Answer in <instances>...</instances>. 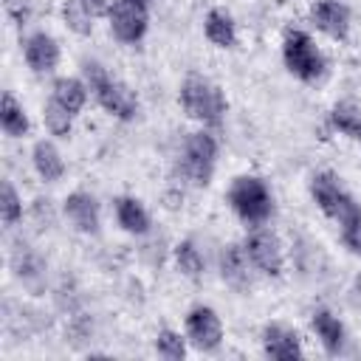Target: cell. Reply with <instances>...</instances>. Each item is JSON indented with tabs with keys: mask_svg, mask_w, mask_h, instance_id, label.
<instances>
[{
	"mask_svg": "<svg viewBox=\"0 0 361 361\" xmlns=\"http://www.w3.org/2000/svg\"><path fill=\"white\" fill-rule=\"evenodd\" d=\"M14 271L23 282H34L39 274H42V262L39 257H34L31 251H17L14 254Z\"/></svg>",
	"mask_w": 361,
	"mask_h": 361,
	"instance_id": "cell-27",
	"label": "cell"
},
{
	"mask_svg": "<svg viewBox=\"0 0 361 361\" xmlns=\"http://www.w3.org/2000/svg\"><path fill=\"white\" fill-rule=\"evenodd\" d=\"M186 336L175 333V330H161L155 336V353L166 361H183L186 358Z\"/></svg>",
	"mask_w": 361,
	"mask_h": 361,
	"instance_id": "cell-26",
	"label": "cell"
},
{
	"mask_svg": "<svg viewBox=\"0 0 361 361\" xmlns=\"http://www.w3.org/2000/svg\"><path fill=\"white\" fill-rule=\"evenodd\" d=\"M3 11L14 25H25L34 11V0H3Z\"/></svg>",
	"mask_w": 361,
	"mask_h": 361,
	"instance_id": "cell-28",
	"label": "cell"
},
{
	"mask_svg": "<svg viewBox=\"0 0 361 361\" xmlns=\"http://www.w3.org/2000/svg\"><path fill=\"white\" fill-rule=\"evenodd\" d=\"M330 124H333V130H338L341 135L361 141V110L353 107L350 102L333 104V110H330Z\"/></svg>",
	"mask_w": 361,
	"mask_h": 361,
	"instance_id": "cell-22",
	"label": "cell"
},
{
	"mask_svg": "<svg viewBox=\"0 0 361 361\" xmlns=\"http://www.w3.org/2000/svg\"><path fill=\"white\" fill-rule=\"evenodd\" d=\"M62 20H65V25L73 31V34H79V37H87L90 31H93V14H90V8L82 3V0H65L62 3Z\"/></svg>",
	"mask_w": 361,
	"mask_h": 361,
	"instance_id": "cell-24",
	"label": "cell"
},
{
	"mask_svg": "<svg viewBox=\"0 0 361 361\" xmlns=\"http://www.w3.org/2000/svg\"><path fill=\"white\" fill-rule=\"evenodd\" d=\"M23 56L37 76L54 73L59 65V42L48 31H34L23 39Z\"/></svg>",
	"mask_w": 361,
	"mask_h": 361,
	"instance_id": "cell-11",
	"label": "cell"
},
{
	"mask_svg": "<svg viewBox=\"0 0 361 361\" xmlns=\"http://www.w3.org/2000/svg\"><path fill=\"white\" fill-rule=\"evenodd\" d=\"M217 166V138L212 130H195L183 138V147L178 152V175L180 180L192 186H209Z\"/></svg>",
	"mask_w": 361,
	"mask_h": 361,
	"instance_id": "cell-3",
	"label": "cell"
},
{
	"mask_svg": "<svg viewBox=\"0 0 361 361\" xmlns=\"http://www.w3.org/2000/svg\"><path fill=\"white\" fill-rule=\"evenodd\" d=\"M203 34L214 48L237 45V23L226 8H209L203 17Z\"/></svg>",
	"mask_w": 361,
	"mask_h": 361,
	"instance_id": "cell-17",
	"label": "cell"
},
{
	"mask_svg": "<svg viewBox=\"0 0 361 361\" xmlns=\"http://www.w3.org/2000/svg\"><path fill=\"white\" fill-rule=\"evenodd\" d=\"M87 8H90V14L93 17H107V11H110V6H113V0H82Z\"/></svg>",
	"mask_w": 361,
	"mask_h": 361,
	"instance_id": "cell-30",
	"label": "cell"
},
{
	"mask_svg": "<svg viewBox=\"0 0 361 361\" xmlns=\"http://www.w3.org/2000/svg\"><path fill=\"white\" fill-rule=\"evenodd\" d=\"M183 327H186L189 344L200 353H214L223 344V322H220L217 310L209 305H195L186 313Z\"/></svg>",
	"mask_w": 361,
	"mask_h": 361,
	"instance_id": "cell-9",
	"label": "cell"
},
{
	"mask_svg": "<svg viewBox=\"0 0 361 361\" xmlns=\"http://www.w3.org/2000/svg\"><path fill=\"white\" fill-rule=\"evenodd\" d=\"M0 127L8 138H23L28 135L31 130V121H28V113L25 107L14 99V93H3V102H0Z\"/></svg>",
	"mask_w": 361,
	"mask_h": 361,
	"instance_id": "cell-20",
	"label": "cell"
},
{
	"mask_svg": "<svg viewBox=\"0 0 361 361\" xmlns=\"http://www.w3.org/2000/svg\"><path fill=\"white\" fill-rule=\"evenodd\" d=\"M62 212L68 217V223L82 231V234H99V226H102V214H99V203L90 192H71L62 203Z\"/></svg>",
	"mask_w": 361,
	"mask_h": 361,
	"instance_id": "cell-14",
	"label": "cell"
},
{
	"mask_svg": "<svg viewBox=\"0 0 361 361\" xmlns=\"http://www.w3.org/2000/svg\"><path fill=\"white\" fill-rule=\"evenodd\" d=\"M262 353L274 361H296L305 355L299 333L282 322H271L262 327Z\"/></svg>",
	"mask_w": 361,
	"mask_h": 361,
	"instance_id": "cell-12",
	"label": "cell"
},
{
	"mask_svg": "<svg viewBox=\"0 0 361 361\" xmlns=\"http://www.w3.org/2000/svg\"><path fill=\"white\" fill-rule=\"evenodd\" d=\"M42 121H45L48 133L56 138H68L73 130V113H68L56 99H48L42 104Z\"/></svg>",
	"mask_w": 361,
	"mask_h": 361,
	"instance_id": "cell-23",
	"label": "cell"
},
{
	"mask_svg": "<svg viewBox=\"0 0 361 361\" xmlns=\"http://www.w3.org/2000/svg\"><path fill=\"white\" fill-rule=\"evenodd\" d=\"M338 231H341V243H344L353 254L361 257V214H358L355 220H350L347 226H341Z\"/></svg>",
	"mask_w": 361,
	"mask_h": 361,
	"instance_id": "cell-29",
	"label": "cell"
},
{
	"mask_svg": "<svg viewBox=\"0 0 361 361\" xmlns=\"http://www.w3.org/2000/svg\"><path fill=\"white\" fill-rule=\"evenodd\" d=\"M217 268H220V276L228 288H234L237 293H248L251 290V259L243 248V243H228L220 248V257H217Z\"/></svg>",
	"mask_w": 361,
	"mask_h": 361,
	"instance_id": "cell-10",
	"label": "cell"
},
{
	"mask_svg": "<svg viewBox=\"0 0 361 361\" xmlns=\"http://www.w3.org/2000/svg\"><path fill=\"white\" fill-rule=\"evenodd\" d=\"M310 23L330 39L344 42L350 37V8L341 0H316L310 6Z\"/></svg>",
	"mask_w": 361,
	"mask_h": 361,
	"instance_id": "cell-13",
	"label": "cell"
},
{
	"mask_svg": "<svg viewBox=\"0 0 361 361\" xmlns=\"http://www.w3.org/2000/svg\"><path fill=\"white\" fill-rule=\"evenodd\" d=\"M243 248L254 265V271L265 274V276H282L285 271V251H282V243L279 237L271 231V228H262V226H254L245 240H243Z\"/></svg>",
	"mask_w": 361,
	"mask_h": 361,
	"instance_id": "cell-8",
	"label": "cell"
},
{
	"mask_svg": "<svg viewBox=\"0 0 361 361\" xmlns=\"http://www.w3.org/2000/svg\"><path fill=\"white\" fill-rule=\"evenodd\" d=\"M31 164L37 169V175L45 180V183H56L62 175H65V158L62 152L56 149L54 141H37L34 149H31Z\"/></svg>",
	"mask_w": 361,
	"mask_h": 361,
	"instance_id": "cell-18",
	"label": "cell"
},
{
	"mask_svg": "<svg viewBox=\"0 0 361 361\" xmlns=\"http://www.w3.org/2000/svg\"><path fill=\"white\" fill-rule=\"evenodd\" d=\"M87 93H90V87H87V82L79 79V76H59V79H54V85H51V99H56V102H59L68 113H73V116L82 113V107H85V102H87Z\"/></svg>",
	"mask_w": 361,
	"mask_h": 361,
	"instance_id": "cell-19",
	"label": "cell"
},
{
	"mask_svg": "<svg viewBox=\"0 0 361 361\" xmlns=\"http://www.w3.org/2000/svg\"><path fill=\"white\" fill-rule=\"evenodd\" d=\"M175 257V268L186 276V279H200L203 276V254L192 240H180L172 251Z\"/></svg>",
	"mask_w": 361,
	"mask_h": 361,
	"instance_id": "cell-21",
	"label": "cell"
},
{
	"mask_svg": "<svg viewBox=\"0 0 361 361\" xmlns=\"http://www.w3.org/2000/svg\"><path fill=\"white\" fill-rule=\"evenodd\" d=\"M310 327L319 338V344L324 347L327 355H338L344 350V341H347V330H344V322L327 310V307H316L313 316H310Z\"/></svg>",
	"mask_w": 361,
	"mask_h": 361,
	"instance_id": "cell-15",
	"label": "cell"
},
{
	"mask_svg": "<svg viewBox=\"0 0 361 361\" xmlns=\"http://www.w3.org/2000/svg\"><path fill=\"white\" fill-rule=\"evenodd\" d=\"M228 206L245 226H265L274 214V195L259 175H237L228 186Z\"/></svg>",
	"mask_w": 361,
	"mask_h": 361,
	"instance_id": "cell-4",
	"label": "cell"
},
{
	"mask_svg": "<svg viewBox=\"0 0 361 361\" xmlns=\"http://www.w3.org/2000/svg\"><path fill=\"white\" fill-rule=\"evenodd\" d=\"M282 62L288 68L290 76H296L299 82H319L327 71V59L322 54V48L316 45V39L302 31V28H290L282 39Z\"/></svg>",
	"mask_w": 361,
	"mask_h": 361,
	"instance_id": "cell-5",
	"label": "cell"
},
{
	"mask_svg": "<svg viewBox=\"0 0 361 361\" xmlns=\"http://www.w3.org/2000/svg\"><path fill=\"white\" fill-rule=\"evenodd\" d=\"M113 212H116V223L127 231V234H147L149 231V212L144 209V203L133 195H118L113 200Z\"/></svg>",
	"mask_w": 361,
	"mask_h": 361,
	"instance_id": "cell-16",
	"label": "cell"
},
{
	"mask_svg": "<svg viewBox=\"0 0 361 361\" xmlns=\"http://www.w3.org/2000/svg\"><path fill=\"white\" fill-rule=\"evenodd\" d=\"M178 102L183 107V113L203 124L206 130H217L223 124V116H226V96L220 90V85H214L209 76H200V73H189L183 82H180V90H178Z\"/></svg>",
	"mask_w": 361,
	"mask_h": 361,
	"instance_id": "cell-1",
	"label": "cell"
},
{
	"mask_svg": "<svg viewBox=\"0 0 361 361\" xmlns=\"http://www.w3.org/2000/svg\"><path fill=\"white\" fill-rule=\"evenodd\" d=\"M23 217V200L17 195V189L11 186V180H3L0 183V220L6 228L17 226Z\"/></svg>",
	"mask_w": 361,
	"mask_h": 361,
	"instance_id": "cell-25",
	"label": "cell"
},
{
	"mask_svg": "<svg viewBox=\"0 0 361 361\" xmlns=\"http://www.w3.org/2000/svg\"><path fill=\"white\" fill-rule=\"evenodd\" d=\"M82 73H85V82H87V87H90V93H93V99L99 102L102 110H107L113 118H121V121H133L138 116V107H141L138 96L121 79L107 73L104 65L85 62Z\"/></svg>",
	"mask_w": 361,
	"mask_h": 361,
	"instance_id": "cell-2",
	"label": "cell"
},
{
	"mask_svg": "<svg viewBox=\"0 0 361 361\" xmlns=\"http://www.w3.org/2000/svg\"><path fill=\"white\" fill-rule=\"evenodd\" d=\"M149 3L152 0H113L107 11L110 34L124 45L141 42L149 28Z\"/></svg>",
	"mask_w": 361,
	"mask_h": 361,
	"instance_id": "cell-7",
	"label": "cell"
},
{
	"mask_svg": "<svg viewBox=\"0 0 361 361\" xmlns=\"http://www.w3.org/2000/svg\"><path fill=\"white\" fill-rule=\"evenodd\" d=\"M310 197L324 217H330L338 228L361 214V203L344 189V183L333 172H316L310 178Z\"/></svg>",
	"mask_w": 361,
	"mask_h": 361,
	"instance_id": "cell-6",
	"label": "cell"
}]
</instances>
